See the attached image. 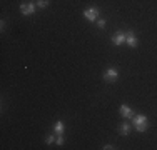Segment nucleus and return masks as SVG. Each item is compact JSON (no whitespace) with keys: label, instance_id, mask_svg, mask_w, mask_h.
<instances>
[{"label":"nucleus","instance_id":"5","mask_svg":"<svg viewBox=\"0 0 157 150\" xmlns=\"http://www.w3.org/2000/svg\"><path fill=\"white\" fill-rule=\"evenodd\" d=\"M35 9H37V5H35V3H32V2L22 3V5H20V12L24 13V15H32V13H35Z\"/></svg>","mask_w":157,"mask_h":150},{"label":"nucleus","instance_id":"8","mask_svg":"<svg viewBox=\"0 0 157 150\" xmlns=\"http://www.w3.org/2000/svg\"><path fill=\"white\" fill-rule=\"evenodd\" d=\"M63 130H65L63 122H62V120H57V122L54 123V133L55 135H60V133H63Z\"/></svg>","mask_w":157,"mask_h":150},{"label":"nucleus","instance_id":"3","mask_svg":"<svg viewBox=\"0 0 157 150\" xmlns=\"http://www.w3.org/2000/svg\"><path fill=\"white\" fill-rule=\"evenodd\" d=\"M119 114H121L122 118H130V120H132L134 115H136V114H134V110L127 103H122L121 107H119Z\"/></svg>","mask_w":157,"mask_h":150},{"label":"nucleus","instance_id":"2","mask_svg":"<svg viewBox=\"0 0 157 150\" xmlns=\"http://www.w3.org/2000/svg\"><path fill=\"white\" fill-rule=\"evenodd\" d=\"M99 13H100V10L97 9V7H89V9L84 10V17L87 18L89 22H95L97 18H99Z\"/></svg>","mask_w":157,"mask_h":150},{"label":"nucleus","instance_id":"10","mask_svg":"<svg viewBox=\"0 0 157 150\" xmlns=\"http://www.w3.org/2000/svg\"><path fill=\"white\" fill-rule=\"evenodd\" d=\"M48 3H50L48 0H37V3H35V5L39 7V9H47V7H48Z\"/></svg>","mask_w":157,"mask_h":150},{"label":"nucleus","instance_id":"1","mask_svg":"<svg viewBox=\"0 0 157 150\" xmlns=\"http://www.w3.org/2000/svg\"><path fill=\"white\" fill-rule=\"evenodd\" d=\"M132 125H134V129H136L137 132L142 133V132H145V130H147L149 120H147V117H145V115L137 114V115H134V117H132Z\"/></svg>","mask_w":157,"mask_h":150},{"label":"nucleus","instance_id":"9","mask_svg":"<svg viewBox=\"0 0 157 150\" xmlns=\"http://www.w3.org/2000/svg\"><path fill=\"white\" fill-rule=\"evenodd\" d=\"M119 133L121 135H129L130 133V125L127 122H122L121 127H119Z\"/></svg>","mask_w":157,"mask_h":150},{"label":"nucleus","instance_id":"11","mask_svg":"<svg viewBox=\"0 0 157 150\" xmlns=\"http://www.w3.org/2000/svg\"><path fill=\"white\" fill-rule=\"evenodd\" d=\"M63 142H65V138H63V133L57 135V138H55V144H57V145H63Z\"/></svg>","mask_w":157,"mask_h":150},{"label":"nucleus","instance_id":"12","mask_svg":"<svg viewBox=\"0 0 157 150\" xmlns=\"http://www.w3.org/2000/svg\"><path fill=\"white\" fill-rule=\"evenodd\" d=\"M97 25H99V28H105L107 22H105V20H102V18H100V20H97Z\"/></svg>","mask_w":157,"mask_h":150},{"label":"nucleus","instance_id":"14","mask_svg":"<svg viewBox=\"0 0 157 150\" xmlns=\"http://www.w3.org/2000/svg\"><path fill=\"white\" fill-rule=\"evenodd\" d=\"M102 148H105V150H110V148H114V147H112V145L110 144H107V145H104V147Z\"/></svg>","mask_w":157,"mask_h":150},{"label":"nucleus","instance_id":"4","mask_svg":"<svg viewBox=\"0 0 157 150\" xmlns=\"http://www.w3.org/2000/svg\"><path fill=\"white\" fill-rule=\"evenodd\" d=\"M119 78V70L117 69H112V67H109V69L104 72V80L107 82H115Z\"/></svg>","mask_w":157,"mask_h":150},{"label":"nucleus","instance_id":"7","mask_svg":"<svg viewBox=\"0 0 157 150\" xmlns=\"http://www.w3.org/2000/svg\"><path fill=\"white\" fill-rule=\"evenodd\" d=\"M125 43L129 45V47H132V48H136L137 45H139V40H137V37H136V33L130 30L129 33H127V39H125Z\"/></svg>","mask_w":157,"mask_h":150},{"label":"nucleus","instance_id":"6","mask_svg":"<svg viewBox=\"0 0 157 150\" xmlns=\"http://www.w3.org/2000/svg\"><path fill=\"white\" fill-rule=\"evenodd\" d=\"M125 39H127V33L117 32V33L112 35V43L114 45H122V43H125Z\"/></svg>","mask_w":157,"mask_h":150},{"label":"nucleus","instance_id":"13","mask_svg":"<svg viewBox=\"0 0 157 150\" xmlns=\"http://www.w3.org/2000/svg\"><path fill=\"white\" fill-rule=\"evenodd\" d=\"M45 142H47L48 145H52V144H54V142H55V137H54V135H48V137L45 138Z\"/></svg>","mask_w":157,"mask_h":150}]
</instances>
